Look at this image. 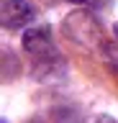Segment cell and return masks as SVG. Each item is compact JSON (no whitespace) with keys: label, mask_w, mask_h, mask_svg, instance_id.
<instances>
[{"label":"cell","mask_w":118,"mask_h":123,"mask_svg":"<svg viewBox=\"0 0 118 123\" xmlns=\"http://www.w3.org/2000/svg\"><path fill=\"white\" fill-rule=\"evenodd\" d=\"M69 3H87V0H69Z\"/></svg>","instance_id":"obj_4"},{"label":"cell","mask_w":118,"mask_h":123,"mask_svg":"<svg viewBox=\"0 0 118 123\" xmlns=\"http://www.w3.org/2000/svg\"><path fill=\"white\" fill-rule=\"evenodd\" d=\"M3 123H8V121H3Z\"/></svg>","instance_id":"obj_6"},{"label":"cell","mask_w":118,"mask_h":123,"mask_svg":"<svg viewBox=\"0 0 118 123\" xmlns=\"http://www.w3.org/2000/svg\"><path fill=\"white\" fill-rule=\"evenodd\" d=\"M23 49L31 54L39 64H44V62H56V49H54V44H51V36H49L46 26L26 31L23 33Z\"/></svg>","instance_id":"obj_1"},{"label":"cell","mask_w":118,"mask_h":123,"mask_svg":"<svg viewBox=\"0 0 118 123\" xmlns=\"http://www.w3.org/2000/svg\"><path fill=\"white\" fill-rule=\"evenodd\" d=\"M36 18V8L28 0H5L3 3V26L5 28H23Z\"/></svg>","instance_id":"obj_2"},{"label":"cell","mask_w":118,"mask_h":123,"mask_svg":"<svg viewBox=\"0 0 118 123\" xmlns=\"http://www.w3.org/2000/svg\"><path fill=\"white\" fill-rule=\"evenodd\" d=\"M116 36H118V23H116Z\"/></svg>","instance_id":"obj_5"},{"label":"cell","mask_w":118,"mask_h":123,"mask_svg":"<svg viewBox=\"0 0 118 123\" xmlns=\"http://www.w3.org/2000/svg\"><path fill=\"white\" fill-rule=\"evenodd\" d=\"M95 123H116V118H110V115H100Z\"/></svg>","instance_id":"obj_3"}]
</instances>
